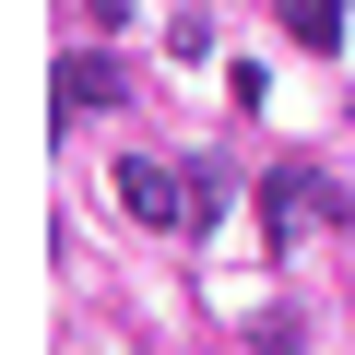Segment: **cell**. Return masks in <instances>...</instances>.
I'll use <instances>...</instances> for the list:
<instances>
[{
    "instance_id": "1",
    "label": "cell",
    "mask_w": 355,
    "mask_h": 355,
    "mask_svg": "<svg viewBox=\"0 0 355 355\" xmlns=\"http://www.w3.org/2000/svg\"><path fill=\"white\" fill-rule=\"evenodd\" d=\"M119 202H130V225H154V237H178V225H214V178L190 166H154V154H130L119 166Z\"/></svg>"
},
{
    "instance_id": "2",
    "label": "cell",
    "mask_w": 355,
    "mask_h": 355,
    "mask_svg": "<svg viewBox=\"0 0 355 355\" xmlns=\"http://www.w3.org/2000/svg\"><path fill=\"white\" fill-rule=\"evenodd\" d=\"M261 225H272V249H284V237L343 225V202H331V178H320V166H272V178H261Z\"/></svg>"
},
{
    "instance_id": "3",
    "label": "cell",
    "mask_w": 355,
    "mask_h": 355,
    "mask_svg": "<svg viewBox=\"0 0 355 355\" xmlns=\"http://www.w3.org/2000/svg\"><path fill=\"white\" fill-rule=\"evenodd\" d=\"M83 107H119V71L107 60H60V119H83Z\"/></svg>"
},
{
    "instance_id": "4",
    "label": "cell",
    "mask_w": 355,
    "mask_h": 355,
    "mask_svg": "<svg viewBox=\"0 0 355 355\" xmlns=\"http://www.w3.org/2000/svg\"><path fill=\"white\" fill-rule=\"evenodd\" d=\"M296 48H343V0H272Z\"/></svg>"
},
{
    "instance_id": "5",
    "label": "cell",
    "mask_w": 355,
    "mask_h": 355,
    "mask_svg": "<svg viewBox=\"0 0 355 355\" xmlns=\"http://www.w3.org/2000/svg\"><path fill=\"white\" fill-rule=\"evenodd\" d=\"M83 12H95V24H130V0H83Z\"/></svg>"
}]
</instances>
